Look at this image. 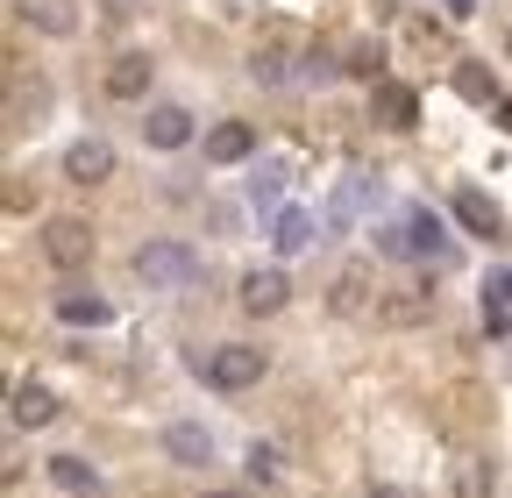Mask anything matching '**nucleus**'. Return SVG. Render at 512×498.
<instances>
[{
    "mask_svg": "<svg viewBox=\"0 0 512 498\" xmlns=\"http://www.w3.org/2000/svg\"><path fill=\"white\" fill-rule=\"evenodd\" d=\"M207 385H221V392H242V385H256L264 378V349H249V342H221L207 363Z\"/></svg>",
    "mask_w": 512,
    "mask_h": 498,
    "instance_id": "nucleus-4",
    "label": "nucleus"
},
{
    "mask_svg": "<svg viewBox=\"0 0 512 498\" xmlns=\"http://www.w3.org/2000/svg\"><path fill=\"white\" fill-rule=\"evenodd\" d=\"M143 136H150V150H185L192 143V114L185 107H150Z\"/></svg>",
    "mask_w": 512,
    "mask_h": 498,
    "instance_id": "nucleus-10",
    "label": "nucleus"
},
{
    "mask_svg": "<svg viewBox=\"0 0 512 498\" xmlns=\"http://www.w3.org/2000/svg\"><path fill=\"white\" fill-rule=\"evenodd\" d=\"M50 477H57L64 491H93V463H79V456H57V463H50Z\"/></svg>",
    "mask_w": 512,
    "mask_h": 498,
    "instance_id": "nucleus-22",
    "label": "nucleus"
},
{
    "mask_svg": "<svg viewBox=\"0 0 512 498\" xmlns=\"http://www.w3.org/2000/svg\"><path fill=\"white\" fill-rule=\"evenodd\" d=\"M43 257H50L57 271H86V264H93V228H86L79 214L43 221Z\"/></svg>",
    "mask_w": 512,
    "mask_h": 498,
    "instance_id": "nucleus-3",
    "label": "nucleus"
},
{
    "mask_svg": "<svg viewBox=\"0 0 512 498\" xmlns=\"http://www.w3.org/2000/svg\"><path fill=\"white\" fill-rule=\"evenodd\" d=\"M448 498H491V463H484V456H463V463H456V484H448Z\"/></svg>",
    "mask_w": 512,
    "mask_h": 498,
    "instance_id": "nucleus-17",
    "label": "nucleus"
},
{
    "mask_svg": "<svg viewBox=\"0 0 512 498\" xmlns=\"http://www.w3.org/2000/svg\"><path fill=\"white\" fill-rule=\"evenodd\" d=\"M57 314L72 321V328H100V321H107V299H100V292H64Z\"/></svg>",
    "mask_w": 512,
    "mask_h": 498,
    "instance_id": "nucleus-16",
    "label": "nucleus"
},
{
    "mask_svg": "<svg viewBox=\"0 0 512 498\" xmlns=\"http://www.w3.org/2000/svg\"><path fill=\"white\" fill-rule=\"evenodd\" d=\"M498 121H505V129H512V100H498Z\"/></svg>",
    "mask_w": 512,
    "mask_h": 498,
    "instance_id": "nucleus-25",
    "label": "nucleus"
},
{
    "mask_svg": "<svg viewBox=\"0 0 512 498\" xmlns=\"http://www.w3.org/2000/svg\"><path fill=\"white\" fill-rule=\"evenodd\" d=\"M349 79H363V86H384V50L377 43H349V65H342Z\"/></svg>",
    "mask_w": 512,
    "mask_h": 498,
    "instance_id": "nucleus-20",
    "label": "nucleus"
},
{
    "mask_svg": "<svg viewBox=\"0 0 512 498\" xmlns=\"http://www.w3.org/2000/svg\"><path fill=\"white\" fill-rule=\"evenodd\" d=\"M8 420H15V427H50V420H57V399H50V385H15V406H8Z\"/></svg>",
    "mask_w": 512,
    "mask_h": 498,
    "instance_id": "nucleus-14",
    "label": "nucleus"
},
{
    "mask_svg": "<svg viewBox=\"0 0 512 498\" xmlns=\"http://www.w3.org/2000/svg\"><path fill=\"white\" fill-rule=\"evenodd\" d=\"M370 498H406V491L399 484H370Z\"/></svg>",
    "mask_w": 512,
    "mask_h": 498,
    "instance_id": "nucleus-24",
    "label": "nucleus"
},
{
    "mask_svg": "<svg viewBox=\"0 0 512 498\" xmlns=\"http://www.w3.org/2000/svg\"><path fill=\"white\" fill-rule=\"evenodd\" d=\"M249 477H256V484H271V477H278V449L256 442V449H249Z\"/></svg>",
    "mask_w": 512,
    "mask_h": 498,
    "instance_id": "nucleus-23",
    "label": "nucleus"
},
{
    "mask_svg": "<svg viewBox=\"0 0 512 498\" xmlns=\"http://www.w3.org/2000/svg\"><path fill=\"white\" fill-rule=\"evenodd\" d=\"M64 178H72V185H100V178H114V143H100V136L72 143V150H64Z\"/></svg>",
    "mask_w": 512,
    "mask_h": 498,
    "instance_id": "nucleus-6",
    "label": "nucleus"
},
{
    "mask_svg": "<svg viewBox=\"0 0 512 498\" xmlns=\"http://www.w3.org/2000/svg\"><path fill=\"white\" fill-rule=\"evenodd\" d=\"M456 221H463L470 235H498V207H491L484 193H456Z\"/></svg>",
    "mask_w": 512,
    "mask_h": 498,
    "instance_id": "nucleus-19",
    "label": "nucleus"
},
{
    "mask_svg": "<svg viewBox=\"0 0 512 498\" xmlns=\"http://www.w3.org/2000/svg\"><path fill=\"white\" fill-rule=\"evenodd\" d=\"M15 15L43 36H72L79 29V0H15Z\"/></svg>",
    "mask_w": 512,
    "mask_h": 498,
    "instance_id": "nucleus-7",
    "label": "nucleus"
},
{
    "mask_svg": "<svg viewBox=\"0 0 512 498\" xmlns=\"http://www.w3.org/2000/svg\"><path fill=\"white\" fill-rule=\"evenodd\" d=\"M299 65H313V36L299 22H264L256 29V50H249V72L264 86H285Z\"/></svg>",
    "mask_w": 512,
    "mask_h": 498,
    "instance_id": "nucleus-1",
    "label": "nucleus"
},
{
    "mask_svg": "<svg viewBox=\"0 0 512 498\" xmlns=\"http://www.w3.org/2000/svg\"><path fill=\"white\" fill-rule=\"evenodd\" d=\"M200 498H249V491H200Z\"/></svg>",
    "mask_w": 512,
    "mask_h": 498,
    "instance_id": "nucleus-26",
    "label": "nucleus"
},
{
    "mask_svg": "<svg viewBox=\"0 0 512 498\" xmlns=\"http://www.w3.org/2000/svg\"><path fill=\"white\" fill-rule=\"evenodd\" d=\"M136 278H143L150 292H178V285L200 278V257H192L185 242H143V249H136Z\"/></svg>",
    "mask_w": 512,
    "mask_h": 498,
    "instance_id": "nucleus-2",
    "label": "nucleus"
},
{
    "mask_svg": "<svg viewBox=\"0 0 512 498\" xmlns=\"http://www.w3.org/2000/svg\"><path fill=\"white\" fill-rule=\"evenodd\" d=\"M505 50H512V36H505Z\"/></svg>",
    "mask_w": 512,
    "mask_h": 498,
    "instance_id": "nucleus-28",
    "label": "nucleus"
},
{
    "mask_svg": "<svg viewBox=\"0 0 512 498\" xmlns=\"http://www.w3.org/2000/svg\"><path fill=\"white\" fill-rule=\"evenodd\" d=\"M427 314H434V292H413V285H399V292L377 299V321L384 328H420Z\"/></svg>",
    "mask_w": 512,
    "mask_h": 498,
    "instance_id": "nucleus-8",
    "label": "nucleus"
},
{
    "mask_svg": "<svg viewBox=\"0 0 512 498\" xmlns=\"http://www.w3.org/2000/svg\"><path fill=\"white\" fill-rule=\"evenodd\" d=\"M370 114L384 121V129H413V121H420V93L399 86V79H384V86H370Z\"/></svg>",
    "mask_w": 512,
    "mask_h": 498,
    "instance_id": "nucleus-5",
    "label": "nucleus"
},
{
    "mask_svg": "<svg viewBox=\"0 0 512 498\" xmlns=\"http://www.w3.org/2000/svg\"><path fill=\"white\" fill-rule=\"evenodd\" d=\"M271 242L292 257V249H306V242H313V221H306V214H278V235H271Z\"/></svg>",
    "mask_w": 512,
    "mask_h": 498,
    "instance_id": "nucleus-21",
    "label": "nucleus"
},
{
    "mask_svg": "<svg viewBox=\"0 0 512 498\" xmlns=\"http://www.w3.org/2000/svg\"><path fill=\"white\" fill-rule=\"evenodd\" d=\"M328 306H335V314H363V306H370V264H342Z\"/></svg>",
    "mask_w": 512,
    "mask_h": 498,
    "instance_id": "nucleus-13",
    "label": "nucleus"
},
{
    "mask_svg": "<svg viewBox=\"0 0 512 498\" xmlns=\"http://www.w3.org/2000/svg\"><path fill=\"white\" fill-rule=\"evenodd\" d=\"M164 449H171L178 463H207V456H214L207 427H185V420H178V427H164Z\"/></svg>",
    "mask_w": 512,
    "mask_h": 498,
    "instance_id": "nucleus-15",
    "label": "nucleus"
},
{
    "mask_svg": "<svg viewBox=\"0 0 512 498\" xmlns=\"http://www.w3.org/2000/svg\"><path fill=\"white\" fill-rule=\"evenodd\" d=\"M456 93H463V100H477V107H498V79H491L484 65H470V57L456 65Z\"/></svg>",
    "mask_w": 512,
    "mask_h": 498,
    "instance_id": "nucleus-18",
    "label": "nucleus"
},
{
    "mask_svg": "<svg viewBox=\"0 0 512 498\" xmlns=\"http://www.w3.org/2000/svg\"><path fill=\"white\" fill-rule=\"evenodd\" d=\"M249 150H256L249 121H221V129H207V164H242Z\"/></svg>",
    "mask_w": 512,
    "mask_h": 498,
    "instance_id": "nucleus-11",
    "label": "nucleus"
},
{
    "mask_svg": "<svg viewBox=\"0 0 512 498\" xmlns=\"http://www.w3.org/2000/svg\"><path fill=\"white\" fill-rule=\"evenodd\" d=\"M285 299H292L285 271H249V278H242V306H249V314H278Z\"/></svg>",
    "mask_w": 512,
    "mask_h": 498,
    "instance_id": "nucleus-12",
    "label": "nucleus"
},
{
    "mask_svg": "<svg viewBox=\"0 0 512 498\" xmlns=\"http://www.w3.org/2000/svg\"><path fill=\"white\" fill-rule=\"evenodd\" d=\"M150 72H157V65H150L143 50H121L114 65H107V93H114V100H143V93H150Z\"/></svg>",
    "mask_w": 512,
    "mask_h": 498,
    "instance_id": "nucleus-9",
    "label": "nucleus"
},
{
    "mask_svg": "<svg viewBox=\"0 0 512 498\" xmlns=\"http://www.w3.org/2000/svg\"><path fill=\"white\" fill-rule=\"evenodd\" d=\"M448 8H456V15H470V8H477V0H448Z\"/></svg>",
    "mask_w": 512,
    "mask_h": 498,
    "instance_id": "nucleus-27",
    "label": "nucleus"
}]
</instances>
